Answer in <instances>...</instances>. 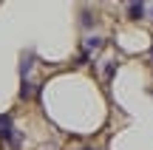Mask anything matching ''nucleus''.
<instances>
[{"label": "nucleus", "instance_id": "20e7f679", "mask_svg": "<svg viewBox=\"0 0 153 150\" xmlns=\"http://www.w3.org/2000/svg\"><path fill=\"white\" fill-rule=\"evenodd\" d=\"M28 71H31V57H23V62H20V77H23V82L28 79Z\"/></svg>", "mask_w": 153, "mask_h": 150}, {"label": "nucleus", "instance_id": "39448f33", "mask_svg": "<svg viewBox=\"0 0 153 150\" xmlns=\"http://www.w3.org/2000/svg\"><path fill=\"white\" fill-rule=\"evenodd\" d=\"M31 94H34V88H31V82L26 79V82H23V88H20V96H23V99H28Z\"/></svg>", "mask_w": 153, "mask_h": 150}, {"label": "nucleus", "instance_id": "423d86ee", "mask_svg": "<svg viewBox=\"0 0 153 150\" xmlns=\"http://www.w3.org/2000/svg\"><path fill=\"white\" fill-rule=\"evenodd\" d=\"M114 71H116V62H108V65H105V74H108V77H114Z\"/></svg>", "mask_w": 153, "mask_h": 150}, {"label": "nucleus", "instance_id": "f03ea898", "mask_svg": "<svg viewBox=\"0 0 153 150\" xmlns=\"http://www.w3.org/2000/svg\"><path fill=\"white\" fill-rule=\"evenodd\" d=\"M128 14H131V20H142V17L148 14V6L145 3H131L128 6Z\"/></svg>", "mask_w": 153, "mask_h": 150}, {"label": "nucleus", "instance_id": "7ed1b4c3", "mask_svg": "<svg viewBox=\"0 0 153 150\" xmlns=\"http://www.w3.org/2000/svg\"><path fill=\"white\" fill-rule=\"evenodd\" d=\"M99 48H102V37H85V54L99 51Z\"/></svg>", "mask_w": 153, "mask_h": 150}, {"label": "nucleus", "instance_id": "0eeeda50", "mask_svg": "<svg viewBox=\"0 0 153 150\" xmlns=\"http://www.w3.org/2000/svg\"><path fill=\"white\" fill-rule=\"evenodd\" d=\"M82 150H91V147H82Z\"/></svg>", "mask_w": 153, "mask_h": 150}, {"label": "nucleus", "instance_id": "f257e3e1", "mask_svg": "<svg viewBox=\"0 0 153 150\" xmlns=\"http://www.w3.org/2000/svg\"><path fill=\"white\" fill-rule=\"evenodd\" d=\"M0 139L3 142H14V128H11V116L0 113Z\"/></svg>", "mask_w": 153, "mask_h": 150}]
</instances>
